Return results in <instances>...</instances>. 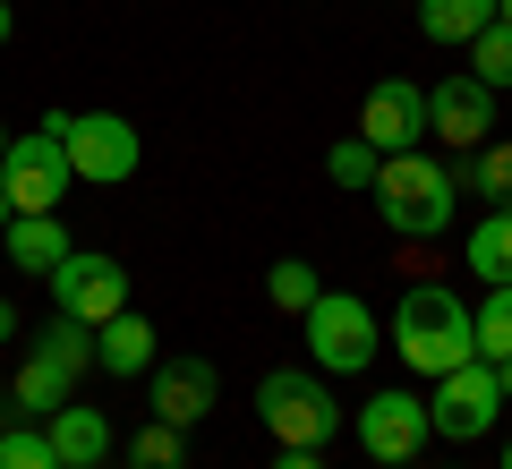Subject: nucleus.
<instances>
[{
  "label": "nucleus",
  "instance_id": "obj_26",
  "mask_svg": "<svg viewBox=\"0 0 512 469\" xmlns=\"http://www.w3.org/2000/svg\"><path fill=\"white\" fill-rule=\"evenodd\" d=\"M274 469H325V452H299V444H282V461Z\"/></svg>",
  "mask_w": 512,
  "mask_h": 469
},
{
  "label": "nucleus",
  "instance_id": "obj_24",
  "mask_svg": "<svg viewBox=\"0 0 512 469\" xmlns=\"http://www.w3.org/2000/svg\"><path fill=\"white\" fill-rule=\"evenodd\" d=\"M376 163H384V154H376L367 137H342V145L325 154V180H333V188H367V180H376Z\"/></svg>",
  "mask_w": 512,
  "mask_h": 469
},
{
  "label": "nucleus",
  "instance_id": "obj_23",
  "mask_svg": "<svg viewBox=\"0 0 512 469\" xmlns=\"http://www.w3.org/2000/svg\"><path fill=\"white\" fill-rule=\"evenodd\" d=\"M470 77H478V86H495V94L512 86V26H504V18L470 43Z\"/></svg>",
  "mask_w": 512,
  "mask_h": 469
},
{
  "label": "nucleus",
  "instance_id": "obj_29",
  "mask_svg": "<svg viewBox=\"0 0 512 469\" xmlns=\"http://www.w3.org/2000/svg\"><path fill=\"white\" fill-rule=\"evenodd\" d=\"M9 35H18V18H9V0H0V43H9Z\"/></svg>",
  "mask_w": 512,
  "mask_h": 469
},
{
  "label": "nucleus",
  "instance_id": "obj_3",
  "mask_svg": "<svg viewBox=\"0 0 512 469\" xmlns=\"http://www.w3.org/2000/svg\"><path fill=\"white\" fill-rule=\"evenodd\" d=\"M86 367H94V325H77V316H52V325H43V342L26 350V367L9 376V410H26V418L69 410Z\"/></svg>",
  "mask_w": 512,
  "mask_h": 469
},
{
  "label": "nucleus",
  "instance_id": "obj_31",
  "mask_svg": "<svg viewBox=\"0 0 512 469\" xmlns=\"http://www.w3.org/2000/svg\"><path fill=\"white\" fill-rule=\"evenodd\" d=\"M495 18H504V26H512V0H495Z\"/></svg>",
  "mask_w": 512,
  "mask_h": 469
},
{
  "label": "nucleus",
  "instance_id": "obj_17",
  "mask_svg": "<svg viewBox=\"0 0 512 469\" xmlns=\"http://www.w3.org/2000/svg\"><path fill=\"white\" fill-rule=\"evenodd\" d=\"M0 239H9V256H18L26 273H43V282H52L60 256H69V231H60V214H18Z\"/></svg>",
  "mask_w": 512,
  "mask_h": 469
},
{
  "label": "nucleus",
  "instance_id": "obj_19",
  "mask_svg": "<svg viewBox=\"0 0 512 469\" xmlns=\"http://www.w3.org/2000/svg\"><path fill=\"white\" fill-rule=\"evenodd\" d=\"M461 256H470V273H478L487 290H504V282H512V214H478Z\"/></svg>",
  "mask_w": 512,
  "mask_h": 469
},
{
  "label": "nucleus",
  "instance_id": "obj_2",
  "mask_svg": "<svg viewBox=\"0 0 512 469\" xmlns=\"http://www.w3.org/2000/svg\"><path fill=\"white\" fill-rule=\"evenodd\" d=\"M376 214H384V231L393 239H436L444 222H453V205H461V188H453V163H436V154H384L376 163Z\"/></svg>",
  "mask_w": 512,
  "mask_h": 469
},
{
  "label": "nucleus",
  "instance_id": "obj_16",
  "mask_svg": "<svg viewBox=\"0 0 512 469\" xmlns=\"http://www.w3.org/2000/svg\"><path fill=\"white\" fill-rule=\"evenodd\" d=\"M453 188H461V197H478L487 214H512V145L504 137L470 145V154L453 163Z\"/></svg>",
  "mask_w": 512,
  "mask_h": 469
},
{
  "label": "nucleus",
  "instance_id": "obj_33",
  "mask_svg": "<svg viewBox=\"0 0 512 469\" xmlns=\"http://www.w3.org/2000/svg\"><path fill=\"white\" fill-rule=\"evenodd\" d=\"M0 154H9V128H0Z\"/></svg>",
  "mask_w": 512,
  "mask_h": 469
},
{
  "label": "nucleus",
  "instance_id": "obj_6",
  "mask_svg": "<svg viewBox=\"0 0 512 469\" xmlns=\"http://www.w3.org/2000/svg\"><path fill=\"white\" fill-rule=\"evenodd\" d=\"M69 145H60V111H43L35 137H9V154H0V197L18 205V214H60V197H69Z\"/></svg>",
  "mask_w": 512,
  "mask_h": 469
},
{
  "label": "nucleus",
  "instance_id": "obj_28",
  "mask_svg": "<svg viewBox=\"0 0 512 469\" xmlns=\"http://www.w3.org/2000/svg\"><path fill=\"white\" fill-rule=\"evenodd\" d=\"M495 384H504V401H512V359H495Z\"/></svg>",
  "mask_w": 512,
  "mask_h": 469
},
{
  "label": "nucleus",
  "instance_id": "obj_7",
  "mask_svg": "<svg viewBox=\"0 0 512 469\" xmlns=\"http://www.w3.org/2000/svg\"><path fill=\"white\" fill-rule=\"evenodd\" d=\"M60 145H69V171L94 188H120L137 171V154H146L120 111H60Z\"/></svg>",
  "mask_w": 512,
  "mask_h": 469
},
{
  "label": "nucleus",
  "instance_id": "obj_34",
  "mask_svg": "<svg viewBox=\"0 0 512 469\" xmlns=\"http://www.w3.org/2000/svg\"><path fill=\"white\" fill-rule=\"evenodd\" d=\"M103 469H111V461H103Z\"/></svg>",
  "mask_w": 512,
  "mask_h": 469
},
{
  "label": "nucleus",
  "instance_id": "obj_27",
  "mask_svg": "<svg viewBox=\"0 0 512 469\" xmlns=\"http://www.w3.org/2000/svg\"><path fill=\"white\" fill-rule=\"evenodd\" d=\"M9 333H18V307H9V299H0V342H9Z\"/></svg>",
  "mask_w": 512,
  "mask_h": 469
},
{
  "label": "nucleus",
  "instance_id": "obj_22",
  "mask_svg": "<svg viewBox=\"0 0 512 469\" xmlns=\"http://www.w3.org/2000/svg\"><path fill=\"white\" fill-rule=\"evenodd\" d=\"M265 290H274V307L308 316V307H316V290H325V282H316V265H308V256H282V265L265 273Z\"/></svg>",
  "mask_w": 512,
  "mask_h": 469
},
{
  "label": "nucleus",
  "instance_id": "obj_32",
  "mask_svg": "<svg viewBox=\"0 0 512 469\" xmlns=\"http://www.w3.org/2000/svg\"><path fill=\"white\" fill-rule=\"evenodd\" d=\"M504 469H512V435H504Z\"/></svg>",
  "mask_w": 512,
  "mask_h": 469
},
{
  "label": "nucleus",
  "instance_id": "obj_20",
  "mask_svg": "<svg viewBox=\"0 0 512 469\" xmlns=\"http://www.w3.org/2000/svg\"><path fill=\"white\" fill-rule=\"evenodd\" d=\"M470 333H478V359H512V282L504 290H487V299L470 307Z\"/></svg>",
  "mask_w": 512,
  "mask_h": 469
},
{
  "label": "nucleus",
  "instance_id": "obj_18",
  "mask_svg": "<svg viewBox=\"0 0 512 469\" xmlns=\"http://www.w3.org/2000/svg\"><path fill=\"white\" fill-rule=\"evenodd\" d=\"M487 26H495V0H419V35L427 43H461L470 52Z\"/></svg>",
  "mask_w": 512,
  "mask_h": 469
},
{
  "label": "nucleus",
  "instance_id": "obj_11",
  "mask_svg": "<svg viewBox=\"0 0 512 469\" xmlns=\"http://www.w3.org/2000/svg\"><path fill=\"white\" fill-rule=\"evenodd\" d=\"M359 137L376 145V154H410V145L427 137V86H410V77H384V86H367V103H359Z\"/></svg>",
  "mask_w": 512,
  "mask_h": 469
},
{
  "label": "nucleus",
  "instance_id": "obj_1",
  "mask_svg": "<svg viewBox=\"0 0 512 469\" xmlns=\"http://www.w3.org/2000/svg\"><path fill=\"white\" fill-rule=\"evenodd\" d=\"M393 350H402V367H419V376H444V367L478 359V333H470V307H461V290H444V282H410L402 299H393Z\"/></svg>",
  "mask_w": 512,
  "mask_h": 469
},
{
  "label": "nucleus",
  "instance_id": "obj_30",
  "mask_svg": "<svg viewBox=\"0 0 512 469\" xmlns=\"http://www.w3.org/2000/svg\"><path fill=\"white\" fill-rule=\"evenodd\" d=\"M9 222H18V205H9V197H0V231H9Z\"/></svg>",
  "mask_w": 512,
  "mask_h": 469
},
{
  "label": "nucleus",
  "instance_id": "obj_5",
  "mask_svg": "<svg viewBox=\"0 0 512 469\" xmlns=\"http://www.w3.org/2000/svg\"><path fill=\"white\" fill-rule=\"evenodd\" d=\"M299 333H308V359L316 376H359V367H376V307L350 299V290H316V307L299 316Z\"/></svg>",
  "mask_w": 512,
  "mask_h": 469
},
{
  "label": "nucleus",
  "instance_id": "obj_25",
  "mask_svg": "<svg viewBox=\"0 0 512 469\" xmlns=\"http://www.w3.org/2000/svg\"><path fill=\"white\" fill-rule=\"evenodd\" d=\"M0 469H60L43 427H0Z\"/></svg>",
  "mask_w": 512,
  "mask_h": 469
},
{
  "label": "nucleus",
  "instance_id": "obj_8",
  "mask_svg": "<svg viewBox=\"0 0 512 469\" xmlns=\"http://www.w3.org/2000/svg\"><path fill=\"white\" fill-rule=\"evenodd\" d=\"M128 307V273L120 256H94V248H69L52 273V316H77V325H111Z\"/></svg>",
  "mask_w": 512,
  "mask_h": 469
},
{
  "label": "nucleus",
  "instance_id": "obj_10",
  "mask_svg": "<svg viewBox=\"0 0 512 469\" xmlns=\"http://www.w3.org/2000/svg\"><path fill=\"white\" fill-rule=\"evenodd\" d=\"M495 410H504V384H495L487 359H461L436 376V393H427V418H436V435H453V444H470V435L495 427Z\"/></svg>",
  "mask_w": 512,
  "mask_h": 469
},
{
  "label": "nucleus",
  "instance_id": "obj_14",
  "mask_svg": "<svg viewBox=\"0 0 512 469\" xmlns=\"http://www.w3.org/2000/svg\"><path fill=\"white\" fill-rule=\"evenodd\" d=\"M43 435H52V461L60 469H103L111 461V418L103 410H77V401H69V410L43 418Z\"/></svg>",
  "mask_w": 512,
  "mask_h": 469
},
{
  "label": "nucleus",
  "instance_id": "obj_13",
  "mask_svg": "<svg viewBox=\"0 0 512 469\" xmlns=\"http://www.w3.org/2000/svg\"><path fill=\"white\" fill-rule=\"evenodd\" d=\"M222 401V376H214V359H154V418H171V427H197L205 410Z\"/></svg>",
  "mask_w": 512,
  "mask_h": 469
},
{
  "label": "nucleus",
  "instance_id": "obj_21",
  "mask_svg": "<svg viewBox=\"0 0 512 469\" xmlns=\"http://www.w3.org/2000/svg\"><path fill=\"white\" fill-rule=\"evenodd\" d=\"M180 461H188V444H180L171 418H146V427L128 435V469H180Z\"/></svg>",
  "mask_w": 512,
  "mask_h": 469
},
{
  "label": "nucleus",
  "instance_id": "obj_9",
  "mask_svg": "<svg viewBox=\"0 0 512 469\" xmlns=\"http://www.w3.org/2000/svg\"><path fill=\"white\" fill-rule=\"evenodd\" d=\"M427 435H436V418H427L419 393H367L359 401V452L376 469H410Z\"/></svg>",
  "mask_w": 512,
  "mask_h": 469
},
{
  "label": "nucleus",
  "instance_id": "obj_4",
  "mask_svg": "<svg viewBox=\"0 0 512 469\" xmlns=\"http://www.w3.org/2000/svg\"><path fill=\"white\" fill-rule=\"evenodd\" d=\"M256 418L274 444H299V452H325L333 427H342V401L325 393L316 367H274V376H256Z\"/></svg>",
  "mask_w": 512,
  "mask_h": 469
},
{
  "label": "nucleus",
  "instance_id": "obj_12",
  "mask_svg": "<svg viewBox=\"0 0 512 469\" xmlns=\"http://www.w3.org/2000/svg\"><path fill=\"white\" fill-rule=\"evenodd\" d=\"M427 137H444L453 154L487 145L495 137V86H478V77H444V86H427Z\"/></svg>",
  "mask_w": 512,
  "mask_h": 469
},
{
  "label": "nucleus",
  "instance_id": "obj_15",
  "mask_svg": "<svg viewBox=\"0 0 512 469\" xmlns=\"http://www.w3.org/2000/svg\"><path fill=\"white\" fill-rule=\"evenodd\" d=\"M154 325L137 316V307H120L111 325H94V367H111V376H154Z\"/></svg>",
  "mask_w": 512,
  "mask_h": 469
}]
</instances>
